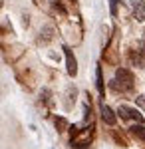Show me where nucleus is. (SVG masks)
Wrapping results in <instances>:
<instances>
[{
	"label": "nucleus",
	"mask_w": 145,
	"mask_h": 149,
	"mask_svg": "<svg viewBox=\"0 0 145 149\" xmlns=\"http://www.w3.org/2000/svg\"><path fill=\"white\" fill-rule=\"evenodd\" d=\"M133 74L125 68H119L115 72V78L109 81V88L117 93H129L133 90Z\"/></svg>",
	"instance_id": "f257e3e1"
},
{
	"label": "nucleus",
	"mask_w": 145,
	"mask_h": 149,
	"mask_svg": "<svg viewBox=\"0 0 145 149\" xmlns=\"http://www.w3.org/2000/svg\"><path fill=\"white\" fill-rule=\"evenodd\" d=\"M117 115L121 117L123 121H135V123H143V115L139 113L135 107H131V105H127V103H121L119 107H117Z\"/></svg>",
	"instance_id": "f03ea898"
},
{
	"label": "nucleus",
	"mask_w": 145,
	"mask_h": 149,
	"mask_svg": "<svg viewBox=\"0 0 145 149\" xmlns=\"http://www.w3.org/2000/svg\"><path fill=\"white\" fill-rule=\"evenodd\" d=\"M129 6L137 22H145V0H129Z\"/></svg>",
	"instance_id": "7ed1b4c3"
},
{
	"label": "nucleus",
	"mask_w": 145,
	"mask_h": 149,
	"mask_svg": "<svg viewBox=\"0 0 145 149\" xmlns=\"http://www.w3.org/2000/svg\"><path fill=\"white\" fill-rule=\"evenodd\" d=\"M64 54H66V64H68V76L70 78H76L78 76V62L72 54V50L68 46H64Z\"/></svg>",
	"instance_id": "20e7f679"
},
{
	"label": "nucleus",
	"mask_w": 145,
	"mask_h": 149,
	"mask_svg": "<svg viewBox=\"0 0 145 149\" xmlns=\"http://www.w3.org/2000/svg\"><path fill=\"white\" fill-rule=\"evenodd\" d=\"M66 100H64V107H66L68 111L76 105V97H78V88L76 86H68V90H66V95H64Z\"/></svg>",
	"instance_id": "39448f33"
},
{
	"label": "nucleus",
	"mask_w": 145,
	"mask_h": 149,
	"mask_svg": "<svg viewBox=\"0 0 145 149\" xmlns=\"http://www.w3.org/2000/svg\"><path fill=\"white\" fill-rule=\"evenodd\" d=\"M100 111H101V119H103V121H105L107 125H115V121H117V115H115V111H113L109 105L101 103Z\"/></svg>",
	"instance_id": "423d86ee"
},
{
	"label": "nucleus",
	"mask_w": 145,
	"mask_h": 149,
	"mask_svg": "<svg viewBox=\"0 0 145 149\" xmlns=\"http://www.w3.org/2000/svg\"><path fill=\"white\" fill-rule=\"evenodd\" d=\"M54 40V28L52 26H44L42 28V32H40V38H38V44H50Z\"/></svg>",
	"instance_id": "0eeeda50"
},
{
	"label": "nucleus",
	"mask_w": 145,
	"mask_h": 149,
	"mask_svg": "<svg viewBox=\"0 0 145 149\" xmlns=\"http://www.w3.org/2000/svg\"><path fill=\"white\" fill-rule=\"evenodd\" d=\"M131 133H133L135 137H139V139H143V141H145V125H143V123L133 125V127H131Z\"/></svg>",
	"instance_id": "6e6552de"
},
{
	"label": "nucleus",
	"mask_w": 145,
	"mask_h": 149,
	"mask_svg": "<svg viewBox=\"0 0 145 149\" xmlns=\"http://www.w3.org/2000/svg\"><path fill=\"white\" fill-rule=\"evenodd\" d=\"M98 90H100V95L103 97V76H101V68H98Z\"/></svg>",
	"instance_id": "1a4fd4ad"
},
{
	"label": "nucleus",
	"mask_w": 145,
	"mask_h": 149,
	"mask_svg": "<svg viewBox=\"0 0 145 149\" xmlns=\"http://www.w3.org/2000/svg\"><path fill=\"white\" fill-rule=\"evenodd\" d=\"M56 127H58V131H66L68 121L64 119V117H56Z\"/></svg>",
	"instance_id": "9d476101"
},
{
	"label": "nucleus",
	"mask_w": 145,
	"mask_h": 149,
	"mask_svg": "<svg viewBox=\"0 0 145 149\" xmlns=\"http://www.w3.org/2000/svg\"><path fill=\"white\" fill-rule=\"evenodd\" d=\"M117 4H119V0H109V8H112L113 16H117Z\"/></svg>",
	"instance_id": "9b49d317"
},
{
	"label": "nucleus",
	"mask_w": 145,
	"mask_h": 149,
	"mask_svg": "<svg viewBox=\"0 0 145 149\" xmlns=\"http://www.w3.org/2000/svg\"><path fill=\"white\" fill-rule=\"evenodd\" d=\"M135 103L145 111V95H137V97H135Z\"/></svg>",
	"instance_id": "f8f14e48"
},
{
	"label": "nucleus",
	"mask_w": 145,
	"mask_h": 149,
	"mask_svg": "<svg viewBox=\"0 0 145 149\" xmlns=\"http://www.w3.org/2000/svg\"><path fill=\"white\" fill-rule=\"evenodd\" d=\"M141 50L145 52V30H143V34H141Z\"/></svg>",
	"instance_id": "ddd939ff"
},
{
	"label": "nucleus",
	"mask_w": 145,
	"mask_h": 149,
	"mask_svg": "<svg viewBox=\"0 0 145 149\" xmlns=\"http://www.w3.org/2000/svg\"><path fill=\"white\" fill-rule=\"evenodd\" d=\"M2 2H4V0H0V6H2Z\"/></svg>",
	"instance_id": "4468645a"
},
{
	"label": "nucleus",
	"mask_w": 145,
	"mask_h": 149,
	"mask_svg": "<svg viewBox=\"0 0 145 149\" xmlns=\"http://www.w3.org/2000/svg\"><path fill=\"white\" fill-rule=\"evenodd\" d=\"M74 2H76V0H74Z\"/></svg>",
	"instance_id": "2eb2a0df"
}]
</instances>
